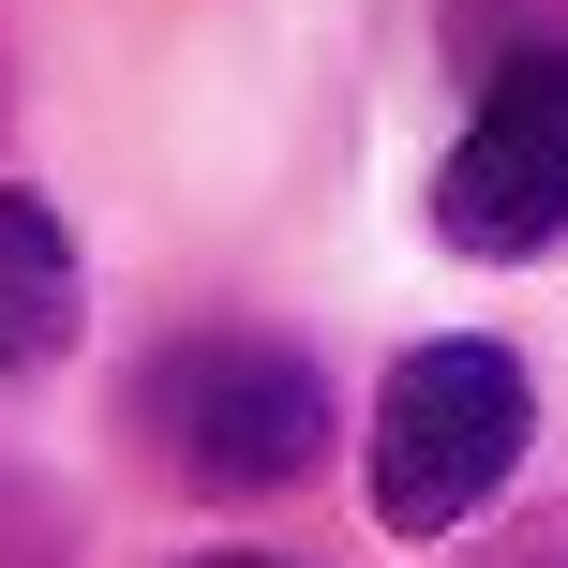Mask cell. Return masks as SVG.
Here are the masks:
<instances>
[{
	"label": "cell",
	"mask_w": 568,
	"mask_h": 568,
	"mask_svg": "<svg viewBox=\"0 0 568 568\" xmlns=\"http://www.w3.org/2000/svg\"><path fill=\"white\" fill-rule=\"evenodd\" d=\"M180 568H300V554H180Z\"/></svg>",
	"instance_id": "cell-5"
},
{
	"label": "cell",
	"mask_w": 568,
	"mask_h": 568,
	"mask_svg": "<svg viewBox=\"0 0 568 568\" xmlns=\"http://www.w3.org/2000/svg\"><path fill=\"white\" fill-rule=\"evenodd\" d=\"M75 314H90L75 225H60L45 195H16V180H0V374H45L60 344H75Z\"/></svg>",
	"instance_id": "cell-4"
},
{
	"label": "cell",
	"mask_w": 568,
	"mask_h": 568,
	"mask_svg": "<svg viewBox=\"0 0 568 568\" xmlns=\"http://www.w3.org/2000/svg\"><path fill=\"white\" fill-rule=\"evenodd\" d=\"M135 419L195 494H300L329 464V374L284 329H195L135 374Z\"/></svg>",
	"instance_id": "cell-2"
},
{
	"label": "cell",
	"mask_w": 568,
	"mask_h": 568,
	"mask_svg": "<svg viewBox=\"0 0 568 568\" xmlns=\"http://www.w3.org/2000/svg\"><path fill=\"white\" fill-rule=\"evenodd\" d=\"M524 434H539V389L494 329L404 344L389 389H374V524L389 539H464V524L509 494Z\"/></svg>",
	"instance_id": "cell-1"
},
{
	"label": "cell",
	"mask_w": 568,
	"mask_h": 568,
	"mask_svg": "<svg viewBox=\"0 0 568 568\" xmlns=\"http://www.w3.org/2000/svg\"><path fill=\"white\" fill-rule=\"evenodd\" d=\"M434 240L479 270H524L568 240V45H509L434 165Z\"/></svg>",
	"instance_id": "cell-3"
}]
</instances>
